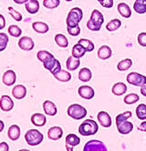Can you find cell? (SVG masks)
I'll return each instance as SVG.
<instances>
[{"mask_svg":"<svg viewBox=\"0 0 146 151\" xmlns=\"http://www.w3.org/2000/svg\"><path fill=\"white\" fill-rule=\"evenodd\" d=\"M99 130V126L96 121L93 119H86L84 120L80 127H78V133L81 136L88 137V136H92L95 135Z\"/></svg>","mask_w":146,"mask_h":151,"instance_id":"1","label":"cell"},{"mask_svg":"<svg viewBox=\"0 0 146 151\" xmlns=\"http://www.w3.org/2000/svg\"><path fill=\"white\" fill-rule=\"evenodd\" d=\"M83 13L82 10L80 7H73L68 14V17H67V27H76L78 25V23L82 20Z\"/></svg>","mask_w":146,"mask_h":151,"instance_id":"2","label":"cell"},{"mask_svg":"<svg viewBox=\"0 0 146 151\" xmlns=\"http://www.w3.org/2000/svg\"><path fill=\"white\" fill-rule=\"evenodd\" d=\"M69 116L75 120H81L87 116V110L84 106L80 104H72L68 107L67 110Z\"/></svg>","mask_w":146,"mask_h":151,"instance_id":"3","label":"cell"},{"mask_svg":"<svg viewBox=\"0 0 146 151\" xmlns=\"http://www.w3.org/2000/svg\"><path fill=\"white\" fill-rule=\"evenodd\" d=\"M25 139L29 146L35 147L42 143L44 136L40 131L37 130V129H29L25 134Z\"/></svg>","mask_w":146,"mask_h":151,"instance_id":"4","label":"cell"},{"mask_svg":"<svg viewBox=\"0 0 146 151\" xmlns=\"http://www.w3.org/2000/svg\"><path fill=\"white\" fill-rule=\"evenodd\" d=\"M127 82L135 87H142L146 85V77L137 72H131L127 76Z\"/></svg>","mask_w":146,"mask_h":151,"instance_id":"5","label":"cell"},{"mask_svg":"<svg viewBox=\"0 0 146 151\" xmlns=\"http://www.w3.org/2000/svg\"><path fill=\"white\" fill-rule=\"evenodd\" d=\"M83 151H108V149L104 143H102V141L97 139H92L85 144Z\"/></svg>","mask_w":146,"mask_h":151,"instance_id":"6","label":"cell"},{"mask_svg":"<svg viewBox=\"0 0 146 151\" xmlns=\"http://www.w3.org/2000/svg\"><path fill=\"white\" fill-rule=\"evenodd\" d=\"M43 66L47 70H49L53 76L61 70L60 62L58 59H56L55 58H50V59H49L47 61H45L43 63Z\"/></svg>","mask_w":146,"mask_h":151,"instance_id":"7","label":"cell"},{"mask_svg":"<svg viewBox=\"0 0 146 151\" xmlns=\"http://www.w3.org/2000/svg\"><path fill=\"white\" fill-rule=\"evenodd\" d=\"M78 93L80 95L81 98L86 99V100H89V99H92L95 96V92L94 89L89 87V86H81V87L78 88Z\"/></svg>","mask_w":146,"mask_h":151,"instance_id":"8","label":"cell"},{"mask_svg":"<svg viewBox=\"0 0 146 151\" xmlns=\"http://www.w3.org/2000/svg\"><path fill=\"white\" fill-rule=\"evenodd\" d=\"M14 107V102L12 99L7 95H4L0 99V109L4 112L11 111Z\"/></svg>","mask_w":146,"mask_h":151,"instance_id":"9","label":"cell"},{"mask_svg":"<svg viewBox=\"0 0 146 151\" xmlns=\"http://www.w3.org/2000/svg\"><path fill=\"white\" fill-rule=\"evenodd\" d=\"M18 47L24 51H31L35 47L34 41L29 37H22L18 41Z\"/></svg>","mask_w":146,"mask_h":151,"instance_id":"10","label":"cell"},{"mask_svg":"<svg viewBox=\"0 0 146 151\" xmlns=\"http://www.w3.org/2000/svg\"><path fill=\"white\" fill-rule=\"evenodd\" d=\"M16 80H17V75H16L15 71L11 70V69L6 71L2 77V81H3L4 85L7 86V87H10V86L14 85Z\"/></svg>","mask_w":146,"mask_h":151,"instance_id":"11","label":"cell"},{"mask_svg":"<svg viewBox=\"0 0 146 151\" xmlns=\"http://www.w3.org/2000/svg\"><path fill=\"white\" fill-rule=\"evenodd\" d=\"M98 121L99 123L102 125L103 127H110L112 124L111 122V117L109 115V113L105 112V111H100L98 113L97 116Z\"/></svg>","mask_w":146,"mask_h":151,"instance_id":"12","label":"cell"},{"mask_svg":"<svg viewBox=\"0 0 146 151\" xmlns=\"http://www.w3.org/2000/svg\"><path fill=\"white\" fill-rule=\"evenodd\" d=\"M63 136V130L60 127H52L49 129L48 131V137L51 140H59Z\"/></svg>","mask_w":146,"mask_h":151,"instance_id":"13","label":"cell"},{"mask_svg":"<svg viewBox=\"0 0 146 151\" xmlns=\"http://www.w3.org/2000/svg\"><path fill=\"white\" fill-rule=\"evenodd\" d=\"M43 109H44V112L46 113V115L48 116H55V115H57V106H56V105L50 101V100H46V101H44L43 103Z\"/></svg>","mask_w":146,"mask_h":151,"instance_id":"14","label":"cell"},{"mask_svg":"<svg viewBox=\"0 0 146 151\" xmlns=\"http://www.w3.org/2000/svg\"><path fill=\"white\" fill-rule=\"evenodd\" d=\"M12 95L16 99H23L27 95V88L23 85H17L12 89Z\"/></svg>","mask_w":146,"mask_h":151,"instance_id":"15","label":"cell"},{"mask_svg":"<svg viewBox=\"0 0 146 151\" xmlns=\"http://www.w3.org/2000/svg\"><path fill=\"white\" fill-rule=\"evenodd\" d=\"M31 122L36 127H43L47 123V117L43 114L35 113L31 116Z\"/></svg>","mask_w":146,"mask_h":151,"instance_id":"16","label":"cell"},{"mask_svg":"<svg viewBox=\"0 0 146 151\" xmlns=\"http://www.w3.org/2000/svg\"><path fill=\"white\" fill-rule=\"evenodd\" d=\"M117 129L118 131L122 134V135H127V134H130L132 129H133V124L128 120L126 121H123L120 124L117 125Z\"/></svg>","mask_w":146,"mask_h":151,"instance_id":"17","label":"cell"},{"mask_svg":"<svg viewBox=\"0 0 146 151\" xmlns=\"http://www.w3.org/2000/svg\"><path fill=\"white\" fill-rule=\"evenodd\" d=\"M112 55V51H111V48L108 46H102L98 52H97V56L100 59L102 60H106V59H109Z\"/></svg>","mask_w":146,"mask_h":151,"instance_id":"18","label":"cell"},{"mask_svg":"<svg viewBox=\"0 0 146 151\" xmlns=\"http://www.w3.org/2000/svg\"><path fill=\"white\" fill-rule=\"evenodd\" d=\"M7 136L10 140L16 141L20 137V127L17 125H12L10 126L7 131Z\"/></svg>","mask_w":146,"mask_h":151,"instance_id":"19","label":"cell"},{"mask_svg":"<svg viewBox=\"0 0 146 151\" xmlns=\"http://www.w3.org/2000/svg\"><path fill=\"white\" fill-rule=\"evenodd\" d=\"M126 91H127V86L122 82L115 83L112 86L111 88L112 94H114L115 96H122L126 93Z\"/></svg>","mask_w":146,"mask_h":151,"instance_id":"20","label":"cell"},{"mask_svg":"<svg viewBox=\"0 0 146 151\" xmlns=\"http://www.w3.org/2000/svg\"><path fill=\"white\" fill-rule=\"evenodd\" d=\"M117 9H118V12L120 13V15L122 17H124V18H130L131 17V10L126 3H119Z\"/></svg>","mask_w":146,"mask_h":151,"instance_id":"21","label":"cell"},{"mask_svg":"<svg viewBox=\"0 0 146 151\" xmlns=\"http://www.w3.org/2000/svg\"><path fill=\"white\" fill-rule=\"evenodd\" d=\"M25 7L29 14H36L39 10V3L38 0H28L25 4Z\"/></svg>","mask_w":146,"mask_h":151,"instance_id":"22","label":"cell"},{"mask_svg":"<svg viewBox=\"0 0 146 151\" xmlns=\"http://www.w3.org/2000/svg\"><path fill=\"white\" fill-rule=\"evenodd\" d=\"M81 65V61L78 58H76L72 56H70V58H68L66 62V67L68 68L69 71H75L77 68H78Z\"/></svg>","mask_w":146,"mask_h":151,"instance_id":"23","label":"cell"},{"mask_svg":"<svg viewBox=\"0 0 146 151\" xmlns=\"http://www.w3.org/2000/svg\"><path fill=\"white\" fill-rule=\"evenodd\" d=\"M89 20H91L92 22L97 24V25L102 26L103 24V22H104V17L102 14V12H100L99 10H97V9H94L92 11V16H91Z\"/></svg>","mask_w":146,"mask_h":151,"instance_id":"24","label":"cell"},{"mask_svg":"<svg viewBox=\"0 0 146 151\" xmlns=\"http://www.w3.org/2000/svg\"><path fill=\"white\" fill-rule=\"evenodd\" d=\"M32 27L38 34L47 33V32L49 31V26L46 23L41 22V21H37V22H34L32 24Z\"/></svg>","mask_w":146,"mask_h":151,"instance_id":"25","label":"cell"},{"mask_svg":"<svg viewBox=\"0 0 146 151\" xmlns=\"http://www.w3.org/2000/svg\"><path fill=\"white\" fill-rule=\"evenodd\" d=\"M92 78V73L89 68H83L78 72V79L82 82H89Z\"/></svg>","mask_w":146,"mask_h":151,"instance_id":"26","label":"cell"},{"mask_svg":"<svg viewBox=\"0 0 146 151\" xmlns=\"http://www.w3.org/2000/svg\"><path fill=\"white\" fill-rule=\"evenodd\" d=\"M54 78L60 82H69L71 79V75L69 71L61 69L60 72L54 75Z\"/></svg>","mask_w":146,"mask_h":151,"instance_id":"27","label":"cell"},{"mask_svg":"<svg viewBox=\"0 0 146 151\" xmlns=\"http://www.w3.org/2000/svg\"><path fill=\"white\" fill-rule=\"evenodd\" d=\"M66 145L70 146V147H76L78 145H80L81 143V138L78 137V136H76L75 134H69L68 136L66 137Z\"/></svg>","mask_w":146,"mask_h":151,"instance_id":"28","label":"cell"},{"mask_svg":"<svg viewBox=\"0 0 146 151\" xmlns=\"http://www.w3.org/2000/svg\"><path fill=\"white\" fill-rule=\"evenodd\" d=\"M133 9L138 14L146 13V0H136L133 4Z\"/></svg>","mask_w":146,"mask_h":151,"instance_id":"29","label":"cell"},{"mask_svg":"<svg viewBox=\"0 0 146 151\" xmlns=\"http://www.w3.org/2000/svg\"><path fill=\"white\" fill-rule=\"evenodd\" d=\"M87 51L85 50V48L80 45V44H76L73 47H72V57L76 58H78L80 59L81 58L84 57L85 53Z\"/></svg>","mask_w":146,"mask_h":151,"instance_id":"30","label":"cell"},{"mask_svg":"<svg viewBox=\"0 0 146 151\" xmlns=\"http://www.w3.org/2000/svg\"><path fill=\"white\" fill-rule=\"evenodd\" d=\"M132 66V61L130 58H125L121 61H120L117 65V69L119 71H126L131 68Z\"/></svg>","mask_w":146,"mask_h":151,"instance_id":"31","label":"cell"},{"mask_svg":"<svg viewBox=\"0 0 146 151\" xmlns=\"http://www.w3.org/2000/svg\"><path fill=\"white\" fill-rule=\"evenodd\" d=\"M55 42H56V44H57L59 47H67L69 46V40L68 38H67L64 35L62 34H58V35H56L55 37Z\"/></svg>","mask_w":146,"mask_h":151,"instance_id":"32","label":"cell"},{"mask_svg":"<svg viewBox=\"0 0 146 151\" xmlns=\"http://www.w3.org/2000/svg\"><path fill=\"white\" fill-rule=\"evenodd\" d=\"M121 26V21L118 18H114L110 20L106 25V29L110 32H113V31H116Z\"/></svg>","mask_w":146,"mask_h":151,"instance_id":"33","label":"cell"},{"mask_svg":"<svg viewBox=\"0 0 146 151\" xmlns=\"http://www.w3.org/2000/svg\"><path fill=\"white\" fill-rule=\"evenodd\" d=\"M78 44L81 45L85 48V50L88 51V52H92V51L94 50V44L91 40H89V39L81 38V39L78 40Z\"/></svg>","mask_w":146,"mask_h":151,"instance_id":"34","label":"cell"},{"mask_svg":"<svg viewBox=\"0 0 146 151\" xmlns=\"http://www.w3.org/2000/svg\"><path fill=\"white\" fill-rule=\"evenodd\" d=\"M37 58L39 61H41L42 63H44L45 61H47L52 58H54V56L52 55L51 53H49V51H46V50H40L38 52L37 54Z\"/></svg>","mask_w":146,"mask_h":151,"instance_id":"35","label":"cell"},{"mask_svg":"<svg viewBox=\"0 0 146 151\" xmlns=\"http://www.w3.org/2000/svg\"><path fill=\"white\" fill-rule=\"evenodd\" d=\"M140 100V98L139 96L135 93H131V94H128L124 99H123V101H124V103L126 105H132V104H135L137 103L138 101Z\"/></svg>","mask_w":146,"mask_h":151,"instance_id":"36","label":"cell"},{"mask_svg":"<svg viewBox=\"0 0 146 151\" xmlns=\"http://www.w3.org/2000/svg\"><path fill=\"white\" fill-rule=\"evenodd\" d=\"M136 116L141 120H146V105L141 104L136 107Z\"/></svg>","mask_w":146,"mask_h":151,"instance_id":"37","label":"cell"},{"mask_svg":"<svg viewBox=\"0 0 146 151\" xmlns=\"http://www.w3.org/2000/svg\"><path fill=\"white\" fill-rule=\"evenodd\" d=\"M8 31V34L10 36H12L14 37H19L22 34V30L16 25H12V26H10L7 29Z\"/></svg>","mask_w":146,"mask_h":151,"instance_id":"38","label":"cell"},{"mask_svg":"<svg viewBox=\"0 0 146 151\" xmlns=\"http://www.w3.org/2000/svg\"><path fill=\"white\" fill-rule=\"evenodd\" d=\"M60 4V0H44L43 6L48 9H54L57 8Z\"/></svg>","mask_w":146,"mask_h":151,"instance_id":"39","label":"cell"},{"mask_svg":"<svg viewBox=\"0 0 146 151\" xmlns=\"http://www.w3.org/2000/svg\"><path fill=\"white\" fill-rule=\"evenodd\" d=\"M131 111H126V112H123V113H121L119 114L117 116H116V125L123 122V121H126L128 120L129 118L131 116Z\"/></svg>","mask_w":146,"mask_h":151,"instance_id":"40","label":"cell"},{"mask_svg":"<svg viewBox=\"0 0 146 151\" xmlns=\"http://www.w3.org/2000/svg\"><path fill=\"white\" fill-rule=\"evenodd\" d=\"M9 38L7 34L5 33H0V52L4 51L8 44Z\"/></svg>","mask_w":146,"mask_h":151,"instance_id":"41","label":"cell"},{"mask_svg":"<svg viewBox=\"0 0 146 151\" xmlns=\"http://www.w3.org/2000/svg\"><path fill=\"white\" fill-rule=\"evenodd\" d=\"M8 12H9L10 16L12 17L16 21H17V22L21 21L22 18H23V17H22V15L19 12H17V10H15L12 6H8Z\"/></svg>","mask_w":146,"mask_h":151,"instance_id":"42","label":"cell"},{"mask_svg":"<svg viewBox=\"0 0 146 151\" xmlns=\"http://www.w3.org/2000/svg\"><path fill=\"white\" fill-rule=\"evenodd\" d=\"M67 30H68V33L72 37H77L81 34V27L78 25L76 27H67Z\"/></svg>","mask_w":146,"mask_h":151,"instance_id":"43","label":"cell"},{"mask_svg":"<svg viewBox=\"0 0 146 151\" xmlns=\"http://www.w3.org/2000/svg\"><path fill=\"white\" fill-rule=\"evenodd\" d=\"M87 27H88L89 30L94 31V32H97V31H100V28H102V26L97 25V24L92 22L91 20H89L88 22H87Z\"/></svg>","mask_w":146,"mask_h":151,"instance_id":"44","label":"cell"},{"mask_svg":"<svg viewBox=\"0 0 146 151\" xmlns=\"http://www.w3.org/2000/svg\"><path fill=\"white\" fill-rule=\"evenodd\" d=\"M137 40H138L139 45H141V47H146V33L145 32H142V33L138 35Z\"/></svg>","mask_w":146,"mask_h":151,"instance_id":"45","label":"cell"},{"mask_svg":"<svg viewBox=\"0 0 146 151\" xmlns=\"http://www.w3.org/2000/svg\"><path fill=\"white\" fill-rule=\"evenodd\" d=\"M100 5L106 8H111L113 6V0H103V2Z\"/></svg>","mask_w":146,"mask_h":151,"instance_id":"46","label":"cell"},{"mask_svg":"<svg viewBox=\"0 0 146 151\" xmlns=\"http://www.w3.org/2000/svg\"><path fill=\"white\" fill-rule=\"evenodd\" d=\"M0 151H9V146L7 142L0 143Z\"/></svg>","mask_w":146,"mask_h":151,"instance_id":"47","label":"cell"},{"mask_svg":"<svg viewBox=\"0 0 146 151\" xmlns=\"http://www.w3.org/2000/svg\"><path fill=\"white\" fill-rule=\"evenodd\" d=\"M6 27V19L3 15H0V30Z\"/></svg>","mask_w":146,"mask_h":151,"instance_id":"48","label":"cell"},{"mask_svg":"<svg viewBox=\"0 0 146 151\" xmlns=\"http://www.w3.org/2000/svg\"><path fill=\"white\" fill-rule=\"evenodd\" d=\"M138 129L140 131H142V132H146V121H143L141 123V125L138 127Z\"/></svg>","mask_w":146,"mask_h":151,"instance_id":"49","label":"cell"},{"mask_svg":"<svg viewBox=\"0 0 146 151\" xmlns=\"http://www.w3.org/2000/svg\"><path fill=\"white\" fill-rule=\"evenodd\" d=\"M141 94L143 96H146V85H144V86H142V87H141Z\"/></svg>","mask_w":146,"mask_h":151,"instance_id":"50","label":"cell"},{"mask_svg":"<svg viewBox=\"0 0 146 151\" xmlns=\"http://www.w3.org/2000/svg\"><path fill=\"white\" fill-rule=\"evenodd\" d=\"M28 0H14V2L17 5H21V4H26Z\"/></svg>","mask_w":146,"mask_h":151,"instance_id":"51","label":"cell"},{"mask_svg":"<svg viewBox=\"0 0 146 151\" xmlns=\"http://www.w3.org/2000/svg\"><path fill=\"white\" fill-rule=\"evenodd\" d=\"M4 127H5V124L2 120H0V132H2L4 130Z\"/></svg>","mask_w":146,"mask_h":151,"instance_id":"52","label":"cell"},{"mask_svg":"<svg viewBox=\"0 0 146 151\" xmlns=\"http://www.w3.org/2000/svg\"><path fill=\"white\" fill-rule=\"evenodd\" d=\"M66 148H67V151H73V147H70V146L66 145Z\"/></svg>","mask_w":146,"mask_h":151,"instance_id":"53","label":"cell"},{"mask_svg":"<svg viewBox=\"0 0 146 151\" xmlns=\"http://www.w3.org/2000/svg\"><path fill=\"white\" fill-rule=\"evenodd\" d=\"M19 151H30V150H28V149H25V148H23V149H20Z\"/></svg>","mask_w":146,"mask_h":151,"instance_id":"54","label":"cell"},{"mask_svg":"<svg viewBox=\"0 0 146 151\" xmlns=\"http://www.w3.org/2000/svg\"><path fill=\"white\" fill-rule=\"evenodd\" d=\"M97 1H98V2H99L100 4H102V3L103 2V0H97Z\"/></svg>","mask_w":146,"mask_h":151,"instance_id":"55","label":"cell"},{"mask_svg":"<svg viewBox=\"0 0 146 151\" xmlns=\"http://www.w3.org/2000/svg\"><path fill=\"white\" fill-rule=\"evenodd\" d=\"M65 1H67V2H71V1H73V0H65Z\"/></svg>","mask_w":146,"mask_h":151,"instance_id":"56","label":"cell"}]
</instances>
